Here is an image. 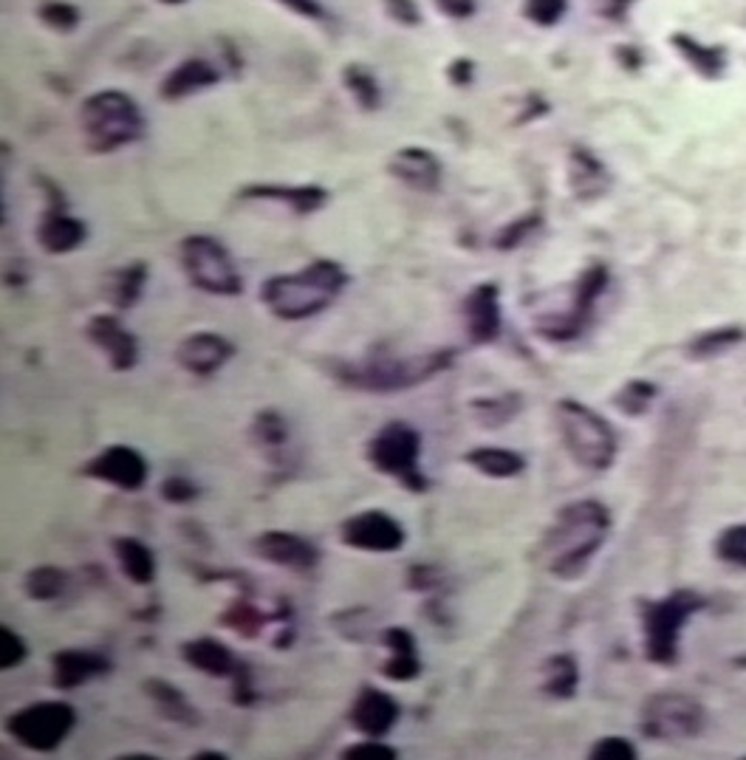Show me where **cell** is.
Instances as JSON below:
<instances>
[{
  "label": "cell",
  "mask_w": 746,
  "mask_h": 760,
  "mask_svg": "<svg viewBox=\"0 0 746 760\" xmlns=\"http://www.w3.org/2000/svg\"><path fill=\"white\" fill-rule=\"evenodd\" d=\"M611 532L609 506L594 498L563 506L540 543L543 566L557 580H580Z\"/></svg>",
  "instance_id": "6da1fadb"
},
{
  "label": "cell",
  "mask_w": 746,
  "mask_h": 760,
  "mask_svg": "<svg viewBox=\"0 0 746 760\" xmlns=\"http://www.w3.org/2000/svg\"><path fill=\"white\" fill-rule=\"evenodd\" d=\"M456 365V351L453 348H438L422 357H396L387 348L365 353L362 360L353 362H332L328 374L337 385L348 390H362V394H405L435 376L447 374Z\"/></svg>",
  "instance_id": "7a4b0ae2"
},
{
  "label": "cell",
  "mask_w": 746,
  "mask_h": 760,
  "mask_svg": "<svg viewBox=\"0 0 746 760\" xmlns=\"http://www.w3.org/2000/svg\"><path fill=\"white\" fill-rule=\"evenodd\" d=\"M348 272L337 261H311L309 266L289 275H275L261 286V303L272 317L284 323H300L332 309L334 300L346 291Z\"/></svg>",
  "instance_id": "3957f363"
},
{
  "label": "cell",
  "mask_w": 746,
  "mask_h": 760,
  "mask_svg": "<svg viewBox=\"0 0 746 760\" xmlns=\"http://www.w3.org/2000/svg\"><path fill=\"white\" fill-rule=\"evenodd\" d=\"M145 128L142 108L124 91H97L80 105V131L94 153L122 150L145 136Z\"/></svg>",
  "instance_id": "277c9868"
},
{
  "label": "cell",
  "mask_w": 746,
  "mask_h": 760,
  "mask_svg": "<svg viewBox=\"0 0 746 760\" xmlns=\"http://www.w3.org/2000/svg\"><path fill=\"white\" fill-rule=\"evenodd\" d=\"M554 422L568 456L580 467L591 472H605L614 467L619 438L605 415L577 399H560L554 405Z\"/></svg>",
  "instance_id": "5b68a950"
},
{
  "label": "cell",
  "mask_w": 746,
  "mask_h": 760,
  "mask_svg": "<svg viewBox=\"0 0 746 760\" xmlns=\"http://www.w3.org/2000/svg\"><path fill=\"white\" fill-rule=\"evenodd\" d=\"M365 461L385 478H394L413 495L430 490V478L422 470V433L408 422L382 424L365 444Z\"/></svg>",
  "instance_id": "8992f818"
},
{
  "label": "cell",
  "mask_w": 746,
  "mask_h": 760,
  "mask_svg": "<svg viewBox=\"0 0 746 760\" xmlns=\"http://www.w3.org/2000/svg\"><path fill=\"white\" fill-rule=\"evenodd\" d=\"M707 600L690 588H678L657 602H642L645 656L653 664H676L684 625L705 608Z\"/></svg>",
  "instance_id": "52a82bcc"
},
{
  "label": "cell",
  "mask_w": 746,
  "mask_h": 760,
  "mask_svg": "<svg viewBox=\"0 0 746 760\" xmlns=\"http://www.w3.org/2000/svg\"><path fill=\"white\" fill-rule=\"evenodd\" d=\"M179 255L186 280L204 294L238 298L243 291V277L236 257L229 255V250L218 238L186 236L179 246Z\"/></svg>",
  "instance_id": "ba28073f"
},
{
  "label": "cell",
  "mask_w": 746,
  "mask_h": 760,
  "mask_svg": "<svg viewBox=\"0 0 746 760\" xmlns=\"http://www.w3.org/2000/svg\"><path fill=\"white\" fill-rule=\"evenodd\" d=\"M76 721L80 715L69 701H35L9 715L7 733L23 749L49 755L65 744V738L74 733Z\"/></svg>",
  "instance_id": "9c48e42d"
},
{
  "label": "cell",
  "mask_w": 746,
  "mask_h": 760,
  "mask_svg": "<svg viewBox=\"0 0 746 760\" xmlns=\"http://www.w3.org/2000/svg\"><path fill=\"white\" fill-rule=\"evenodd\" d=\"M705 707L684 692H657L642 707V733L653 740H690L705 729Z\"/></svg>",
  "instance_id": "30bf717a"
},
{
  "label": "cell",
  "mask_w": 746,
  "mask_h": 760,
  "mask_svg": "<svg viewBox=\"0 0 746 760\" xmlns=\"http://www.w3.org/2000/svg\"><path fill=\"white\" fill-rule=\"evenodd\" d=\"M80 475L119 492H142L151 478V463L142 456V449L131 444H111V447L99 449L97 456H91Z\"/></svg>",
  "instance_id": "8fae6325"
},
{
  "label": "cell",
  "mask_w": 746,
  "mask_h": 760,
  "mask_svg": "<svg viewBox=\"0 0 746 760\" xmlns=\"http://www.w3.org/2000/svg\"><path fill=\"white\" fill-rule=\"evenodd\" d=\"M339 540L353 552L396 554L408 543V532L394 515L382 509H365L339 523Z\"/></svg>",
  "instance_id": "7c38bea8"
},
{
  "label": "cell",
  "mask_w": 746,
  "mask_h": 760,
  "mask_svg": "<svg viewBox=\"0 0 746 760\" xmlns=\"http://www.w3.org/2000/svg\"><path fill=\"white\" fill-rule=\"evenodd\" d=\"M252 554H255L257 560L294 574L314 571L320 566V560H323L320 546H314L303 534L284 532V529H266V532L257 534L252 540Z\"/></svg>",
  "instance_id": "4fadbf2b"
},
{
  "label": "cell",
  "mask_w": 746,
  "mask_h": 760,
  "mask_svg": "<svg viewBox=\"0 0 746 760\" xmlns=\"http://www.w3.org/2000/svg\"><path fill=\"white\" fill-rule=\"evenodd\" d=\"M238 346L224 334L215 331H195L190 337H184L176 348V362H179L181 371H186L190 376H198V379H209L218 371L227 367V362L236 360Z\"/></svg>",
  "instance_id": "5bb4252c"
},
{
  "label": "cell",
  "mask_w": 746,
  "mask_h": 760,
  "mask_svg": "<svg viewBox=\"0 0 746 760\" xmlns=\"http://www.w3.org/2000/svg\"><path fill=\"white\" fill-rule=\"evenodd\" d=\"M85 337L91 339V346L105 353V360L117 374H128L139 365L136 334L113 314H94L85 325Z\"/></svg>",
  "instance_id": "9a60e30c"
},
{
  "label": "cell",
  "mask_w": 746,
  "mask_h": 760,
  "mask_svg": "<svg viewBox=\"0 0 746 760\" xmlns=\"http://www.w3.org/2000/svg\"><path fill=\"white\" fill-rule=\"evenodd\" d=\"M401 719V704L382 687L362 685L348 710V721L365 738H385Z\"/></svg>",
  "instance_id": "2e32d148"
},
{
  "label": "cell",
  "mask_w": 746,
  "mask_h": 760,
  "mask_svg": "<svg viewBox=\"0 0 746 760\" xmlns=\"http://www.w3.org/2000/svg\"><path fill=\"white\" fill-rule=\"evenodd\" d=\"M464 328L470 346H492L504 331V312H501V289L495 284H478L464 298Z\"/></svg>",
  "instance_id": "e0dca14e"
},
{
  "label": "cell",
  "mask_w": 746,
  "mask_h": 760,
  "mask_svg": "<svg viewBox=\"0 0 746 760\" xmlns=\"http://www.w3.org/2000/svg\"><path fill=\"white\" fill-rule=\"evenodd\" d=\"M113 671V662L99 650L65 648L51 653V685L69 692L88 685L94 678H105Z\"/></svg>",
  "instance_id": "ac0fdd59"
},
{
  "label": "cell",
  "mask_w": 746,
  "mask_h": 760,
  "mask_svg": "<svg viewBox=\"0 0 746 760\" xmlns=\"http://www.w3.org/2000/svg\"><path fill=\"white\" fill-rule=\"evenodd\" d=\"M387 173L401 181L405 188L419 190V193H435L442 188V161L428 147H401L387 161Z\"/></svg>",
  "instance_id": "d6986e66"
},
{
  "label": "cell",
  "mask_w": 746,
  "mask_h": 760,
  "mask_svg": "<svg viewBox=\"0 0 746 760\" xmlns=\"http://www.w3.org/2000/svg\"><path fill=\"white\" fill-rule=\"evenodd\" d=\"M184 664H190L193 671L204 673L209 678H232L241 664L246 662L243 656H238L236 650L229 648L227 642L215 639V636H195V639H186L179 648Z\"/></svg>",
  "instance_id": "ffe728a7"
},
{
  "label": "cell",
  "mask_w": 746,
  "mask_h": 760,
  "mask_svg": "<svg viewBox=\"0 0 746 760\" xmlns=\"http://www.w3.org/2000/svg\"><path fill=\"white\" fill-rule=\"evenodd\" d=\"M238 198L275 201L294 215H314L332 201V195L320 184H249L238 193Z\"/></svg>",
  "instance_id": "44dd1931"
},
{
  "label": "cell",
  "mask_w": 746,
  "mask_h": 760,
  "mask_svg": "<svg viewBox=\"0 0 746 760\" xmlns=\"http://www.w3.org/2000/svg\"><path fill=\"white\" fill-rule=\"evenodd\" d=\"M380 639L387 648V659L382 664V676L387 681L408 685V681L422 676V656H419V642H416L413 630L396 625V628L382 630Z\"/></svg>",
  "instance_id": "7402d4cb"
},
{
  "label": "cell",
  "mask_w": 746,
  "mask_h": 760,
  "mask_svg": "<svg viewBox=\"0 0 746 760\" xmlns=\"http://www.w3.org/2000/svg\"><path fill=\"white\" fill-rule=\"evenodd\" d=\"M85 236H88L85 224L74 218L62 204H51L49 213L43 215L40 227H37V243L49 255H69V252L80 250L85 243Z\"/></svg>",
  "instance_id": "603a6c76"
},
{
  "label": "cell",
  "mask_w": 746,
  "mask_h": 760,
  "mask_svg": "<svg viewBox=\"0 0 746 760\" xmlns=\"http://www.w3.org/2000/svg\"><path fill=\"white\" fill-rule=\"evenodd\" d=\"M272 623H291L289 605L280 602L275 614H266V611L257 608L255 602H252L249 591L243 596H238V600L232 602L221 616H218V625L232 630V634H238L241 639H257V636L263 634V628Z\"/></svg>",
  "instance_id": "cb8c5ba5"
},
{
  "label": "cell",
  "mask_w": 746,
  "mask_h": 760,
  "mask_svg": "<svg viewBox=\"0 0 746 760\" xmlns=\"http://www.w3.org/2000/svg\"><path fill=\"white\" fill-rule=\"evenodd\" d=\"M145 696L151 698L153 707H156V712H159L161 719L170 721V724H179L184 726V729H195V726L201 724V712L198 707L186 698V692L181 690V687L170 685L167 678L153 676L145 681Z\"/></svg>",
  "instance_id": "d4e9b609"
},
{
  "label": "cell",
  "mask_w": 746,
  "mask_h": 760,
  "mask_svg": "<svg viewBox=\"0 0 746 760\" xmlns=\"http://www.w3.org/2000/svg\"><path fill=\"white\" fill-rule=\"evenodd\" d=\"M111 548H113V557H117L119 571H122L133 586H142V588L153 586V580H156V568L159 566H156V554H153V548L147 546L145 540L122 534V538L111 540Z\"/></svg>",
  "instance_id": "484cf974"
},
{
  "label": "cell",
  "mask_w": 746,
  "mask_h": 760,
  "mask_svg": "<svg viewBox=\"0 0 746 760\" xmlns=\"http://www.w3.org/2000/svg\"><path fill=\"white\" fill-rule=\"evenodd\" d=\"M249 442L255 444L257 453L269 458V461H280L289 447V422L286 415L275 408L257 410L252 424H249Z\"/></svg>",
  "instance_id": "4316f807"
},
{
  "label": "cell",
  "mask_w": 746,
  "mask_h": 760,
  "mask_svg": "<svg viewBox=\"0 0 746 760\" xmlns=\"http://www.w3.org/2000/svg\"><path fill=\"white\" fill-rule=\"evenodd\" d=\"M524 394L518 390H504V394H492V396H476L470 399V413L476 419L478 427L484 430H504L506 424H512L524 413Z\"/></svg>",
  "instance_id": "83f0119b"
},
{
  "label": "cell",
  "mask_w": 746,
  "mask_h": 760,
  "mask_svg": "<svg viewBox=\"0 0 746 760\" xmlns=\"http://www.w3.org/2000/svg\"><path fill=\"white\" fill-rule=\"evenodd\" d=\"M464 463L472 467L478 475H486L492 481H509V478H518L526 472V458L520 456L518 449L509 447H472Z\"/></svg>",
  "instance_id": "f1b7e54d"
},
{
  "label": "cell",
  "mask_w": 746,
  "mask_h": 760,
  "mask_svg": "<svg viewBox=\"0 0 746 760\" xmlns=\"http://www.w3.org/2000/svg\"><path fill=\"white\" fill-rule=\"evenodd\" d=\"M218 83V71L207 60H186L179 69H173L161 83V99H184L190 94L209 88Z\"/></svg>",
  "instance_id": "f546056e"
},
{
  "label": "cell",
  "mask_w": 746,
  "mask_h": 760,
  "mask_svg": "<svg viewBox=\"0 0 746 760\" xmlns=\"http://www.w3.org/2000/svg\"><path fill=\"white\" fill-rule=\"evenodd\" d=\"M568 181H571V190L577 198L594 201L609 188V173H605V167L597 156L577 147L571 153V161H568Z\"/></svg>",
  "instance_id": "4dcf8cb0"
},
{
  "label": "cell",
  "mask_w": 746,
  "mask_h": 760,
  "mask_svg": "<svg viewBox=\"0 0 746 760\" xmlns=\"http://www.w3.org/2000/svg\"><path fill=\"white\" fill-rule=\"evenodd\" d=\"M543 692L554 701H571L580 690V664L571 653H554L543 664Z\"/></svg>",
  "instance_id": "1f68e13d"
},
{
  "label": "cell",
  "mask_w": 746,
  "mask_h": 760,
  "mask_svg": "<svg viewBox=\"0 0 746 760\" xmlns=\"http://www.w3.org/2000/svg\"><path fill=\"white\" fill-rule=\"evenodd\" d=\"M147 263L136 261L131 263V266H124V269L113 272L111 275V286H108V294H111V303L117 305L119 312H128V309H133V305L139 303V298H142V291H145L147 284Z\"/></svg>",
  "instance_id": "d6a6232c"
},
{
  "label": "cell",
  "mask_w": 746,
  "mask_h": 760,
  "mask_svg": "<svg viewBox=\"0 0 746 760\" xmlns=\"http://www.w3.org/2000/svg\"><path fill=\"white\" fill-rule=\"evenodd\" d=\"M23 591L32 602H55L69 591V571L60 566H37L23 577Z\"/></svg>",
  "instance_id": "836d02e7"
},
{
  "label": "cell",
  "mask_w": 746,
  "mask_h": 760,
  "mask_svg": "<svg viewBox=\"0 0 746 760\" xmlns=\"http://www.w3.org/2000/svg\"><path fill=\"white\" fill-rule=\"evenodd\" d=\"M741 339H744V331L735 328V325H726V328H719V331H707L698 339H693L687 353L696 357V360H710V357H715V353H724L730 351V348L738 346Z\"/></svg>",
  "instance_id": "e575fe53"
},
{
  "label": "cell",
  "mask_w": 746,
  "mask_h": 760,
  "mask_svg": "<svg viewBox=\"0 0 746 760\" xmlns=\"http://www.w3.org/2000/svg\"><path fill=\"white\" fill-rule=\"evenodd\" d=\"M673 43H676L678 51L690 60L693 69L701 71L705 76H719L721 71H724V55H721L719 49H707V46H701V43L690 40V37L684 35L673 37Z\"/></svg>",
  "instance_id": "d590c367"
},
{
  "label": "cell",
  "mask_w": 746,
  "mask_h": 760,
  "mask_svg": "<svg viewBox=\"0 0 746 760\" xmlns=\"http://www.w3.org/2000/svg\"><path fill=\"white\" fill-rule=\"evenodd\" d=\"M657 394L659 390L653 382H642V379L625 382V385L619 387V394L614 396V405L622 410V413L642 415L645 410L650 408V401L657 399Z\"/></svg>",
  "instance_id": "8d00e7d4"
},
{
  "label": "cell",
  "mask_w": 746,
  "mask_h": 760,
  "mask_svg": "<svg viewBox=\"0 0 746 760\" xmlns=\"http://www.w3.org/2000/svg\"><path fill=\"white\" fill-rule=\"evenodd\" d=\"M346 85L351 91V97L360 102V108H365V111H376L380 108V85H376L371 71L362 69V65H348Z\"/></svg>",
  "instance_id": "74e56055"
},
{
  "label": "cell",
  "mask_w": 746,
  "mask_h": 760,
  "mask_svg": "<svg viewBox=\"0 0 746 760\" xmlns=\"http://www.w3.org/2000/svg\"><path fill=\"white\" fill-rule=\"evenodd\" d=\"M715 554L726 566L746 568V523H735L724 529L715 540Z\"/></svg>",
  "instance_id": "f35d334b"
},
{
  "label": "cell",
  "mask_w": 746,
  "mask_h": 760,
  "mask_svg": "<svg viewBox=\"0 0 746 760\" xmlns=\"http://www.w3.org/2000/svg\"><path fill=\"white\" fill-rule=\"evenodd\" d=\"M28 659V644L23 642V636L12 630L9 625L0 628V667L3 671H14Z\"/></svg>",
  "instance_id": "ab89813d"
},
{
  "label": "cell",
  "mask_w": 746,
  "mask_h": 760,
  "mask_svg": "<svg viewBox=\"0 0 746 760\" xmlns=\"http://www.w3.org/2000/svg\"><path fill=\"white\" fill-rule=\"evenodd\" d=\"M159 495L165 504L186 506L198 498L201 490H198V484H195V481H190L186 475H167L159 486Z\"/></svg>",
  "instance_id": "60d3db41"
},
{
  "label": "cell",
  "mask_w": 746,
  "mask_h": 760,
  "mask_svg": "<svg viewBox=\"0 0 746 760\" xmlns=\"http://www.w3.org/2000/svg\"><path fill=\"white\" fill-rule=\"evenodd\" d=\"M540 227V215H524V218H518L515 224H509V227H504L501 232H497L495 238V250L501 252H512L515 246H520L524 243V238H529L534 232V229Z\"/></svg>",
  "instance_id": "b9f144b4"
},
{
  "label": "cell",
  "mask_w": 746,
  "mask_h": 760,
  "mask_svg": "<svg viewBox=\"0 0 746 760\" xmlns=\"http://www.w3.org/2000/svg\"><path fill=\"white\" fill-rule=\"evenodd\" d=\"M342 760H399V749L382 744V738H365L339 752Z\"/></svg>",
  "instance_id": "7bdbcfd3"
},
{
  "label": "cell",
  "mask_w": 746,
  "mask_h": 760,
  "mask_svg": "<svg viewBox=\"0 0 746 760\" xmlns=\"http://www.w3.org/2000/svg\"><path fill=\"white\" fill-rule=\"evenodd\" d=\"M229 685H232V704L236 707H255L261 701V692H257L255 685V671H252L249 662L241 664V671L229 678Z\"/></svg>",
  "instance_id": "ee69618b"
},
{
  "label": "cell",
  "mask_w": 746,
  "mask_h": 760,
  "mask_svg": "<svg viewBox=\"0 0 746 760\" xmlns=\"http://www.w3.org/2000/svg\"><path fill=\"white\" fill-rule=\"evenodd\" d=\"M568 9V0H526L524 14L538 26H554L563 21Z\"/></svg>",
  "instance_id": "f6af8a7d"
},
{
  "label": "cell",
  "mask_w": 746,
  "mask_h": 760,
  "mask_svg": "<svg viewBox=\"0 0 746 760\" xmlns=\"http://www.w3.org/2000/svg\"><path fill=\"white\" fill-rule=\"evenodd\" d=\"M591 760H634L636 747L628 738H619V735H609V738H600L588 752Z\"/></svg>",
  "instance_id": "bcb514c9"
},
{
  "label": "cell",
  "mask_w": 746,
  "mask_h": 760,
  "mask_svg": "<svg viewBox=\"0 0 746 760\" xmlns=\"http://www.w3.org/2000/svg\"><path fill=\"white\" fill-rule=\"evenodd\" d=\"M40 17L55 28H74L76 21H80V12L71 3H62V0H46L40 7Z\"/></svg>",
  "instance_id": "7dc6e473"
},
{
  "label": "cell",
  "mask_w": 746,
  "mask_h": 760,
  "mask_svg": "<svg viewBox=\"0 0 746 760\" xmlns=\"http://www.w3.org/2000/svg\"><path fill=\"white\" fill-rule=\"evenodd\" d=\"M442 571L433 566H410L408 568V588L410 591H438L442 588Z\"/></svg>",
  "instance_id": "c3c4849f"
},
{
  "label": "cell",
  "mask_w": 746,
  "mask_h": 760,
  "mask_svg": "<svg viewBox=\"0 0 746 760\" xmlns=\"http://www.w3.org/2000/svg\"><path fill=\"white\" fill-rule=\"evenodd\" d=\"M385 3H387V12L394 14L399 23H405V26H413V23L422 21L416 0H385Z\"/></svg>",
  "instance_id": "681fc988"
},
{
  "label": "cell",
  "mask_w": 746,
  "mask_h": 760,
  "mask_svg": "<svg viewBox=\"0 0 746 760\" xmlns=\"http://www.w3.org/2000/svg\"><path fill=\"white\" fill-rule=\"evenodd\" d=\"M435 7L442 9L447 17H456V21H464L476 12V0H435Z\"/></svg>",
  "instance_id": "f907efd6"
},
{
  "label": "cell",
  "mask_w": 746,
  "mask_h": 760,
  "mask_svg": "<svg viewBox=\"0 0 746 760\" xmlns=\"http://www.w3.org/2000/svg\"><path fill=\"white\" fill-rule=\"evenodd\" d=\"M286 9L303 14V17H323V7L317 0H280Z\"/></svg>",
  "instance_id": "816d5d0a"
},
{
  "label": "cell",
  "mask_w": 746,
  "mask_h": 760,
  "mask_svg": "<svg viewBox=\"0 0 746 760\" xmlns=\"http://www.w3.org/2000/svg\"><path fill=\"white\" fill-rule=\"evenodd\" d=\"M193 760H227V755L213 752V749H204V752H195Z\"/></svg>",
  "instance_id": "f5cc1de1"
},
{
  "label": "cell",
  "mask_w": 746,
  "mask_h": 760,
  "mask_svg": "<svg viewBox=\"0 0 746 760\" xmlns=\"http://www.w3.org/2000/svg\"><path fill=\"white\" fill-rule=\"evenodd\" d=\"M165 3H181V0H165Z\"/></svg>",
  "instance_id": "db71d44e"
}]
</instances>
